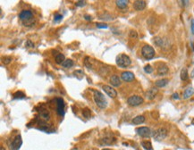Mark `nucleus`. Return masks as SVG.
<instances>
[{
    "label": "nucleus",
    "instance_id": "1",
    "mask_svg": "<svg viewBox=\"0 0 194 150\" xmlns=\"http://www.w3.org/2000/svg\"><path fill=\"white\" fill-rule=\"evenodd\" d=\"M93 98H94L96 105L101 109H105L107 106V102L105 98V96L100 91L93 90Z\"/></svg>",
    "mask_w": 194,
    "mask_h": 150
},
{
    "label": "nucleus",
    "instance_id": "2",
    "mask_svg": "<svg viewBox=\"0 0 194 150\" xmlns=\"http://www.w3.org/2000/svg\"><path fill=\"white\" fill-rule=\"evenodd\" d=\"M19 18L25 26H30L33 23V14L29 10L21 11L19 14Z\"/></svg>",
    "mask_w": 194,
    "mask_h": 150
},
{
    "label": "nucleus",
    "instance_id": "3",
    "mask_svg": "<svg viewBox=\"0 0 194 150\" xmlns=\"http://www.w3.org/2000/svg\"><path fill=\"white\" fill-rule=\"evenodd\" d=\"M131 64H132V61H131V58L128 55H125V54H121V55H117L116 64L118 65L119 67L126 68V67L131 65Z\"/></svg>",
    "mask_w": 194,
    "mask_h": 150
},
{
    "label": "nucleus",
    "instance_id": "4",
    "mask_svg": "<svg viewBox=\"0 0 194 150\" xmlns=\"http://www.w3.org/2000/svg\"><path fill=\"white\" fill-rule=\"evenodd\" d=\"M141 55H142L143 57L147 60L152 59V58L155 56V49L151 46L149 45H145L144 47L141 49Z\"/></svg>",
    "mask_w": 194,
    "mask_h": 150
},
{
    "label": "nucleus",
    "instance_id": "5",
    "mask_svg": "<svg viewBox=\"0 0 194 150\" xmlns=\"http://www.w3.org/2000/svg\"><path fill=\"white\" fill-rule=\"evenodd\" d=\"M167 136V130L165 128H159L153 133V138L157 141H161L165 140Z\"/></svg>",
    "mask_w": 194,
    "mask_h": 150
},
{
    "label": "nucleus",
    "instance_id": "6",
    "mask_svg": "<svg viewBox=\"0 0 194 150\" xmlns=\"http://www.w3.org/2000/svg\"><path fill=\"white\" fill-rule=\"evenodd\" d=\"M143 101H144V99L142 98L141 97H139V96H132V97H130L129 98L127 99V103L128 105H131V106H138V105H141V104L143 103Z\"/></svg>",
    "mask_w": 194,
    "mask_h": 150
},
{
    "label": "nucleus",
    "instance_id": "7",
    "mask_svg": "<svg viewBox=\"0 0 194 150\" xmlns=\"http://www.w3.org/2000/svg\"><path fill=\"white\" fill-rule=\"evenodd\" d=\"M56 112L61 116H64V108H65V104L64 99L61 98V97H58V98L56 99Z\"/></svg>",
    "mask_w": 194,
    "mask_h": 150
},
{
    "label": "nucleus",
    "instance_id": "8",
    "mask_svg": "<svg viewBox=\"0 0 194 150\" xmlns=\"http://www.w3.org/2000/svg\"><path fill=\"white\" fill-rule=\"evenodd\" d=\"M136 131L138 135L142 138H149L152 135L151 130L149 127H139L136 130Z\"/></svg>",
    "mask_w": 194,
    "mask_h": 150
},
{
    "label": "nucleus",
    "instance_id": "9",
    "mask_svg": "<svg viewBox=\"0 0 194 150\" xmlns=\"http://www.w3.org/2000/svg\"><path fill=\"white\" fill-rule=\"evenodd\" d=\"M23 145V140H21V135H18L15 137V138L12 141L10 145V148L11 150H19V148L21 147Z\"/></svg>",
    "mask_w": 194,
    "mask_h": 150
},
{
    "label": "nucleus",
    "instance_id": "10",
    "mask_svg": "<svg viewBox=\"0 0 194 150\" xmlns=\"http://www.w3.org/2000/svg\"><path fill=\"white\" fill-rule=\"evenodd\" d=\"M102 88H103V90L105 91V93H106L108 97H110L111 98H115V97H117L116 90H114L112 87H110L108 85H104L103 87H102Z\"/></svg>",
    "mask_w": 194,
    "mask_h": 150
},
{
    "label": "nucleus",
    "instance_id": "11",
    "mask_svg": "<svg viewBox=\"0 0 194 150\" xmlns=\"http://www.w3.org/2000/svg\"><path fill=\"white\" fill-rule=\"evenodd\" d=\"M121 78H122V80H125V81L130 82L134 80V74L132 71H123L121 75Z\"/></svg>",
    "mask_w": 194,
    "mask_h": 150
},
{
    "label": "nucleus",
    "instance_id": "12",
    "mask_svg": "<svg viewBox=\"0 0 194 150\" xmlns=\"http://www.w3.org/2000/svg\"><path fill=\"white\" fill-rule=\"evenodd\" d=\"M133 7L137 11H142L146 7V3L144 0H136L133 3Z\"/></svg>",
    "mask_w": 194,
    "mask_h": 150
},
{
    "label": "nucleus",
    "instance_id": "13",
    "mask_svg": "<svg viewBox=\"0 0 194 150\" xmlns=\"http://www.w3.org/2000/svg\"><path fill=\"white\" fill-rule=\"evenodd\" d=\"M158 88H150V90H148L147 93H146V97H147V99H149V100L154 99L155 97H156L157 94H158Z\"/></svg>",
    "mask_w": 194,
    "mask_h": 150
},
{
    "label": "nucleus",
    "instance_id": "14",
    "mask_svg": "<svg viewBox=\"0 0 194 150\" xmlns=\"http://www.w3.org/2000/svg\"><path fill=\"white\" fill-rule=\"evenodd\" d=\"M110 83L112 84V86L114 87H119L121 85V79L119 78V76L117 75H113L110 78Z\"/></svg>",
    "mask_w": 194,
    "mask_h": 150
},
{
    "label": "nucleus",
    "instance_id": "15",
    "mask_svg": "<svg viewBox=\"0 0 194 150\" xmlns=\"http://www.w3.org/2000/svg\"><path fill=\"white\" fill-rule=\"evenodd\" d=\"M115 4L120 9H125L129 4V0H115Z\"/></svg>",
    "mask_w": 194,
    "mask_h": 150
},
{
    "label": "nucleus",
    "instance_id": "16",
    "mask_svg": "<svg viewBox=\"0 0 194 150\" xmlns=\"http://www.w3.org/2000/svg\"><path fill=\"white\" fill-rule=\"evenodd\" d=\"M193 94H194V88H192V87H189V88H187L184 92V98L188 99Z\"/></svg>",
    "mask_w": 194,
    "mask_h": 150
},
{
    "label": "nucleus",
    "instance_id": "17",
    "mask_svg": "<svg viewBox=\"0 0 194 150\" xmlns=\"http://www.w3.org/2000/svg\"><path fill=\"white\" fill-rule=\"evenodd\" d=\"M167 73H168V67H167L165 64L160 65V66L158 68V74L159 76L166 74Z\"/></svg>",
    "mask_w": 194,
    "mask_h": 150
},
{
    "label": "nucleus",
    "instance_id": "18",
    "mask_svg": "<svg viewBox=\"0 0 194 150\" xmlns=\"http://www.w3.org/2000/svg\"><path fill=\"white\" fill-rule=\"evenodd\" d=\"M145 121V117L143 115H138L135 118L132 119V123L133 124H141Z\"/></svg>",
    "mask_w": 194,
    "mask_h": 150
},
{
    "label": "nucleus",
    "instance_id": "19",
    "mask_svg": "<svg viewBox=\"0 0 194 150\" xmlns=\"http://www.w3.org/2000/svg\"><path fill=\"white\" fill-rule=\"evenodd\" d=\"M168 82H169L168 79H162V80H157L156 86L158 87V88H163V87L166 86L167 84H168Z\"/></svg>",
    "mask_w": 194,
    "mask_h": 150
},
{
    "label": "nucleus",
    "instance_id": "20",
    "mask_svg": "<svg viewBox=\"0 0 194 150\" xmlns=\"http://www.w3.org/2000/svg\"><path fill=\"white\" fill-rule=\"evenodd\" d=\"M181 80H184V81H185V80H187L189 79V74H188V70H187L186 68H182V71H181Z\"/></svg>",
    "mask_w": 194,
    "mask_h": 150
},
{
    "label": "nucleus",
    "instance_id": "21",
    "mask_svg": "<svg viewBox=\"0 0 194 150\" xmlns=\"http://www.w3.org/2000/svg\"><path fill=\"white\" fill-rule=\"evenodd\" d=\"M141 146L145 150H153V147H152V144L150 141H142L141 142Z\"/></svg>",
    "mask_w": 194,
    "mask_h": 150
},
{
    "label": "nucleus",
    "instance_id": "22",
    "mask_svg": "<svg viewBox=\"0 0 194 150\" xmlns=\"http://www.w3.org/2000/svg\"><path fill=\"white\" fill-rule=\"evenodd\" d=\"M115 138H104L101 140V142L105 145H111L114 142H115Z\"/></svg>",
    "mask_w": 194,
    "mask_h": 150
},
{
    "label": "nucleus",
    "instance_id": "23",
    "mask_svg": "<svg viewBox=\"0 0 194 150\" xmlns=\"http://www.w3.org/2000/svg\"><path fill=\"white\" fill-rule=\"evenodd\" d=\"M62 66L64 68H71L72 66H73V62L71 59H66L62 63Z\"/></svg>",
    "mask_w": 194,
    "mask_h": 150
},
{
    "label": "nucleus",
    "instance_id": "24",
    "mask_svg": "<svg viewBox=\"0 0 194 150\" xmlns=\"http://www.w3.org/2000/svg\"><path fill=\"white\" fill-rule=\"evenodd\" d=\"M64 55L63 54H58V55H56V63L58 64H62V63L64 62Z\"/></svg>",
    "mask_w": 194,
    "mask_h": 150
},
{
    "label": "nucleus",
    "instance_id": "25",
    "mask_svg": "<svg viewBox=\"0 0 194 150\" xmlns=\"http://www.w3.org/2000/svg\"><path fill=\"white\" fill-rule=\"evenodd\" d=\"M25 94L23 92H21V91H17V92H15L14 94V99H23V98H25Z\"/></svg>",
    "mask_w": 194,
    "mask_h": 150
},
{
    "label": "nucleus",
    "instance_id": "26",
    "mask_svg": "<svg viewBox=\"0 0 194 150\" xmlns=\"http://www.w3.org/2000/svg\"><path fill=\"white\" fill-rule=\"evenodd\" d=\"M82 114H83V116L85 117L86 119H90V116H91V112L90 110L89 109V108H84L83 110H82Z\"/></svg>",
    "mask_w": 194,
    "mask_h": 150
},
{
    "label": "nucleus",
    "instance_id": "27",
    "mask_svg": "<svg viewBox=\"0 0 194 150\" xmlns=\"http://www.w3.org/2000/svg\"><path fill=\"white\" fill-rule=\"evenodd\" d=\"M154 42H155V44L158 45V47H162V46H163V40H162V38H155V40H154Z\"/></svg>",
    "mask_w": 194,
    "mask_h": 150
},
{
    "label": "nucleus",
    "instance_id": "28",
    "mask_svg": "<svg viewBox=\"0 0 194 150\" xmlns=\"http://www.w3.org/2000/svg\"><path fill=\"white\" fill-rule=\"evenodd\" d=\"M144 71H145L146 73H151L152 71H153V68L151 67V65L148 64L144 67Z\"/></svg>",
    "mask_w": 194,
    "mask_h": 150
},
{
    "label": "nucleus",
    "instance_id": "29",
    "mask_svg": "<svg viewBox=\"0 0 194 150\" xmlns=\"http://www.w3.org/2000/svg\"><path fill=\"white\" fill-rule=\"evenodd\" d=\"M63 19V15L59 14H55V19H54V21L55 23H59L60 21H62Z\"/></svg>",
    "mask_w": 194,
    "mask_h": 150
},
{
    "label": "nucleus",
    "instance_id": "30",
    "mask_svg": "<svg viewBox=\"0 0 194 150\" xmlns=\"http://www.w3.org/2000/svg\"><path fill=\"white\" fill-rule=\"evenodd\" d=\"M85 5H86V1L85 0H77V3H76V5L77 6L82 7V6H84Z\"/></svg>",
    "mask_w": 194,
    "mask_h": 150
},
{
    "label": "nucleus",
    "instance_id": "31",
    "mask_svg": "<svg viewBox=\"0 0 194 150\" xmlns=\"http://www.w3.org/2000/svg\"><path fill=\"white\" fill-rule=\"evenodd\" d=\"M130 37L132 38H136L137 37H138V34H137V32L135 31V30H131L130 31Z\"/></svg>",
    "mask_w": 194,
    "mask_h": 150
},
{
    "label": "nucleus",
    "instance_id": "32",
    "mask_svg": "<svg viewBox=\"0 0 194 150\" xmlns=\"http://www.w3.org/2000/svg\"><path fill=\"white\" fill-rule=\"evenodd\" d=\"M25 46L27 47H34V43L32 42L31 40H27L26 41V44H25Z\"/></svg>",
    "mask_w": 194,
    "mask_h": 150
},
{
    "label": "nucleus",
    "instance_id": "33",
    "mask_svg": "<svg viewBox=\"0 0 194 150\" xmlns=\"http://www.w3.org/2000/svg\"><path fill=\"white\" fill-rule=\"evenodd\" d=\"M97 27L98 28H100V29H106L107 28V25L105 24V23H97Z\"/></svg>",
    "mask_w": 194,
    "mask_h": 150
},
{
    "label": "nucleus",
    "instance_id": "34",
    "mask_svg": "<svg viewBox=\"0 0 194 150\" xmlns=\"http://www.w3.org/2000/svg\"><path fill=\"white\" fill-rule=\"evenodd\" d=\"M3 60H4L3 62L5 63L6 64H9V63L11 62V61H12V58H11V57H5Z\"/></svg>",
    "mask_w": 194,
    "mask_h": 150
},
{
    "label": "nucleus",
    "instance_id": "35",
    "mask_svg": "<svg viewBox=\"0 0 194 150\" xmlns=\"http://www.w3.org/2000/svg\"><path fill=\"white\" fill-rule=\"evenodd\" d=\"M191 32H192V34H194V19H192L191 21Z\"/></svg>",
    "mask_w": 194,
    "mask_h": 150
},
{
    "label": "nucleus",
    "instance_id": "36",
    "mask_svg": "<svg viewBox=\"0 0 194 150\" xmlns=\"http://www.w3.org/2000/svg\"><path fill=\"white\" fill-rule=\"evenodd\" d=\"M182 1V5L184 6H187L189 5V1L190 0H181Z\"/></svg>",
    "mask_w": 194,
    "mask_h": 150
},
{
    "label": "nucleus",
    "instance_id": "37",
    "mask_svg": "<svg viewBox=\"0 0 194 150\" xmlns=\"http://www.w3.org/2000/svg\"><path fill=\"white\" fill-rule=\"evenodd\" d=\"M84 18H85V20H86V21H91V20H92V17H91L90 15H88V14L85 15Z\"/></svg>",
    "mask_w": 194,
    "mask_h": 150
},
{
    "label": "nucleus",
    "instance_id": "38",
    "mask_svg": "<svg viewBox=\"0 0 194 150\" xmlns=\"http://www.w3.org/2000/svg\"><path fill=\"white\" fill-rule=\"evenodd\" d=\"M172 97H173L174 99H179V95H178V93H174Z\"/></svg>",
    "mask_w": 194,
    "mask_h": 150
},
{
    "label": "nucleus",
    "instance_id": "39",
    "mask_svg": "<svg viewBox=\"0 0 194 150\" xmlns=\"http://www.w3.org/2000/svg\"><path fill=\"white\" fill-rule=\"evenodd\" d=\"M191 46H192L191 47H192V49H193V51H194V44H193V43H191Z\"/></svg>",
    "mask_w": 194,
    "mask_h": 150
},
{
    "label": "nucleus",
    "instance_id": "40",
    "mask_svg": "<svg viewBox=\"0 0 194 150\" xmlns=\"http://www.w3.org/2000/svg\"><path fill=\"white\" fill-rule=\"evenodd\" d=\"M0 150H6L5 148H4V147H1V148H0Z\"/></svg>",
    "mask_w": 194,
    "mask_h": 150
},
{
    "label": "nucleus",
    "instance_id": "41",
    "mask_svg": "<svg viewBox=\"0 0 194 150\" xmlns=\"http://www.w3.org/2000/svg\"><path fill=\"white\" fill-rule=\"evenodd\" d=\"M191 123H192V125H194V119L192 120V121H191Z\"/></svg>",
    "mask_w": 194,
    "mask_h": 150
},
{
    "label": "nucleus",
    "instance_id": "42",
    "mask_svg": "<svg viewBox=\"0 0 194 150\" xmlns=\"http://www.w3.org/2000/svg\"><path fill=\"white\" fill-rule=\"evenodd\" d=\"M191 76H192V77H194V71H193L192 73H191Z\"/></svg>",
    "mask_w": 194,
    "mask_h": 150
},
{
    "label": "nucleus",
    "instance_id": "43",
    "mask_svg": "<svg viewBox=\"0 0 194 150\" xmlns=\"http://www.w3.org/2000/svg\"><path fill=\"white\" fill-rule=\"evenodd\" d=\"M103 150H111V149H109V148H105V149H103Z\"/></svg>",
    "mask_w": 194,
    "mask_h": 150
}]
</instances>
